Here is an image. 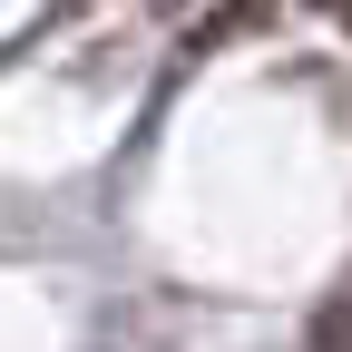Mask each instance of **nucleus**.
Here are the masks:
<instances>
[{
  "label": "nucleus",
  "mask_w": 352,
  "mask_h": 352,
  "mask_svg": "<svg viewBox=\"0 0 352 352\" xmlns=\"http://www.w3.org/2000/svg\"><path fill=\"white\" fill-rule=\"evenodd\" d=\"M314 10H333V20H342V30H352V0H314Z\"/></svg>",
  "instance_id": "obj_1"
}]
</instances>
